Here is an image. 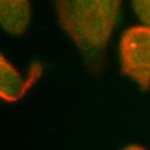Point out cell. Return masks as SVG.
Returning a JSON list of instances; mask_svg holds the SVG:
<instances>
[{
	"label": "cell",
	"instance_id": "cell-3",
	"mask_svg": "<svg viewBox=\"0 0 150 150\" xmlns=\"http://www.w3.org/2000/svg\"><path fill=\"white\" fill-rule=\"evenodd\" d=\"M0 96L6 102L13 103L20 100L30 87L35 83L42 73V67L39 62H34L30 67V74L26 79L12 67L3 55L0 56Z\"/></svg>",
	"mask_w": 150,
	"mask_h": 150
},
{
	"label": "cell",
	"instance_id": "cell-1",
	"mask_svg": "<svg viewBox=\"0 0 150 150\" xmlns=\"http://www.w3.org/2000/svg\"><path fill=\"white\" fill-rule=\"evenodd\" d=\"M122 0H54L60 27L72 39L88 69L99 74L121 14Z\"/></svg>",
	"mask_w": 150,
	"mask_h": 150
},
{
	"label": "cell",
	"instance_id": "cell-4",
	"mask_svg": "<svg viewBox=\"0 0 150 150\" xmlns=\"http://www.w3.org/2000/svg\"><path fill=\"white\" fill-rule=\"evenodd\" d=\"M0 23L2 29L8 34H23L30 26V1L0 0Z\"/></svg>",
	"mask_w": 150,
	"mask_h": 150
},
{
	"label": "cell",
	"instance_id": "cell-5",
	"mask_svg": "<svg viewBox=\"0 0 150 150\" xmlns=\"http://www.w3.org/2000/svg\"><path fill=\"white\" fill-rule=\"evenodd\" d=\"M132 6L140 21L150 27V0H132Z\"/></svg>",
	"mask_w": 150,
	"mask_h": 150
},
{
	"label": "cell",
	"instance_id": "cell-6",
	"mask_svg": "<svg viewBox=\"0 0 150 150\" xmlns=\"http://www.w3.org/2000/svg\"><path fill=\"white\" fill-rule=\"evenodd\" d=\"M122 150H146L145 149L140 147V146H137V145H132V146H129L127 148H125L124 149Z\"/></svg>",
	"mask_w": 150,
	"mask_h": 150
},
{
	"label": "cell",
	"instance_id": "cell-2",
	"mask_svg": "<svg viewBox=\"0 0 150 150\" xmlns=\"http://www.w3.org/2000/svg\"><path fill=\"white\" fill-rule=\"evenodd\" d=\"M122 74L135 81L142 91L150 88V27L134 26L121 38Z\"/></svg>",
	"mask_w": 150,
	"mask_h": 150
}]
</instances>
